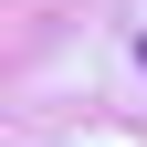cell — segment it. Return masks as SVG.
<instances>
[{
	"label": "cell",
	"mask_w": 147,
	"mask_h": 147,
	"mask_svg": "<svg viewBox=\"0 0 147 147\" xmlns=\"http://www.w3.org/2000/svg\"><path fill=\"white\" fill-rule=\"evenodd\" d=\"M137 63H147V42H137Z\"/></svg>",
	"instance_id": "cell-1"
}]
</instances>
